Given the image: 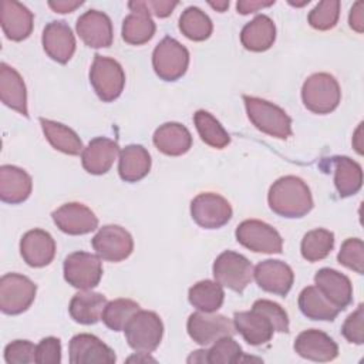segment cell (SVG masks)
Listing matches in <instances>:
<instances>
[{
  "label": "cell",
  "mask_w": 364,
  "mask_h": 364,
  "mask_svg": "<svg viewBox=\"0 0 364 364\" xmlns=\"http://www.w3.org/2000/svg\"><path fill=\"white\" fill-rule=\"evenodd\" d=\"M215 280L236 293H242L253 279V266L247 257L233 250L220 253L213 262Z\"/></svg>",
  "instance_id": "52a82bcc"
},
{
  "label": "cell",
  "mask_w": 364,
  "mask_h": 364,
  "mask_svg": "<svg viewBox=\"0 0 364 364\" xmlns=\"http://www.w3.org/2000/svg\"><path fill=\"white\" fill-rule=\"evenodd\" d=\"M53 220L57 228L67 235H87L98 228V218L85 205L80 202L64 203L53 213Z\"/></svg>",
  "instance_id": "5bb4252c"
},
{
  "label": "cell",
  "mask_w": 364,
  "mask_h": 364,
  "mask_svg": "<svg viewBox=\"0 0 364 364\" xmlns=\"http://www.w3.org/2000/svg\"><path fill=\"white\" fill-rule=\"evenodd\" d=\"M274 4V0H270V1H260V0H240L237 1L236 4V9H237V13L240 14H249V13H255L260 9H264V7H270Z\"/></svg>",
  "instance_id": "681fc988"
},
{
  "label": "cell",
  "mask_w": 364,
  "mask_h": 364,
  "mask_svg": "<svg viewBox=\"0 0 364 364\" xmlns=\"http://www.w3.org/2000/svg\"><path fill=\"white\" fill-rule=\"evenodd\" d=\"M90 82L100 100L111 102L121 95L125 85V74L117 60L95 54L90 68Z\"/></svg>",
  "instance_id": "5b68a950"
},
{
  "label": "cell",
  "mask_w": 364,
  "mask_h": 364,
  "mask_svg": "<svg viewBox=\"0 0 364 364\" xmlns=\"http://www.w3.org/2000/svg\"><path fill=\"white\" fill-rule=\"evenodd\" d=\"M316 287L337 309L344 310L353 301V284L350 279L338 270L323 267L314 274Z\"/></svg>",
  "instance_id": "cb8c5ba5"
},
{
  "label": "cell",
  "mask_w": 364,
  "mask_h": 364,
  "mask_svg": "<svg viewBox=\"0 0 364 364\" xmlns=\"http://www.w3.org/2000/svg\"><path fill=\"white\" fill-rule=\"evenodd\" d=\"M36 363L38 364L61 363V343L57 337H46L36 346Z\"/></svg>",
  "instance_id": "bcb514c9"
},
{
  "label": "cell",
  "mask_w": 364,
  "mask_h": 364,
  "mask_svg": "<svg viewBox=\"0 0 364 364\" xmlns=\"http://www.w3.org/2000/svg\"><path fill=\"white\" fill-rule=\"evenodd\" d=\"M276 40V26L266 14L256 16L252 21L246 23L240 31L242 46L255 53L269 50Z\"/></svg>",
  "instance_id": "f1b7e54d"
},
{
  "label": "cell",
  "mask_w": 364,
  "mask_h": 364,
  "mask_svg": "<svg viewBox=\"0 0 364 364\" xmlns=\"http://www.w3.org/2000/svg\"><path fill=\"white\" fill-rule=\"evenodd\" d=\"M334 185L341 198L355 195L363 185V169L360 164L348 156L333 158Z\"/></svg>",
  "instance_id": "d6a6232c"
},
{
  "label": "cell",
  "mask_w": 364,
  "mask_h": 364,
  "mask_svg": "<svg viewBox=\"0 0 364 364\" xmlns=\"http://www.w3.org/2000/svg\"><path fill=\"white\" fill-rule=\"evenodd\" d=\"M125 338L128 346L136 353H152L161 343L164 324L155 311L138 310L127 323Z\"/></svg>",
  "instance_id": "277c9868"
},
{
  "label": "cell",
  "mask_w": 364,
  "mask_h": 364,
  "mask_svg": "<svg viewBox=\"0 0 364 364\" xmlns=\"http://www.w3.org/2000/svg\"><path fill=\"white\" fill-rule=\"evenodd\" d=\"M189 51L178 40L164 37L152 53V67L155 74L164 81H176L188 70Z\"/></svg>",
  "instance_id": "8992f818"
},
{
  "label": "cell",
  "mask_w": 364,
  "mask_h": 364,
  "mask_svg": "<svg viewBox=\"0 0 364 364\" xmlns=\"http://www.w3.org/2000/svg\"><path fill=\"white\" fill-rule=\"evenodd\" d=\"M340 264L354 270L358 274L364 273V243L358 237L346 239L337 255Z\"/></svg>",
  "instance_id": "b9f144b4"
},
{
  "label": "cell",
  "mask_w": 364,
  "mask_h": 364,
  "mask_svg": "<svg viewBox=\"0 0 364 364\" xmlns=\"http://www.w3.org/2000/svg\"><path fill=\"white\" fill-rule=\"evenodd\" d=\"M188 299L189 303L199 311L213 313L223 304V286L219 284L216 280H200L189 289Z\"/></svg>",
  "instance_id": "e575fe53"
},
{
  "label": "cell",
  "mask_w": 364,
  "mask_h": 364,
  "mask_svg": "<svg viewBox=\"0 0 364 364\" xmlns=\"http://www.w3.org/2000/svg\"><path fill=\"white\" fill-rule=\"evenodd\" d=\"M156 149L169 156L186 154L192 146V135L189 129L179 122H165L152 136Z\"/></svg>",
  "instance_id": "4316f807"
},
{
  "label": "cell",
  "mask_w": 364,
  "mask_h": 364,
  "mask_svg": "<svg viewBox=\"0 0 364 364\" xmlns=\"http://www.w3.org/2000/svg\"><path fill=\"white\" fill-rule=\"evenodd\" d=\"M0 98L4 105L28 117L26 84L18 71L6 63L0 64Z\"/></svg>",
  "instance_id": "83f0119b"
},
{
  "label": "cell",
  "mask_w": 364,
  "mask_h": 364,
  "mask_svg": "<svg viewBox=\"0 0 364 364\" xmlns=\"http://www.w3.org/2000/svg\"><path fill=\"white\" fill-rule=\"evenodd\" d=\"M232 206L223 196L213 192H203L191 202V216L203 229H218L232 218Z\"/></svg>",
  "instance_id": "7c38bea8"
},
{
  "label": "cell",
  "mask_w": 364,
  "mask_h": 364,
  "mask_svg": "<svg viewBox=\"0 0 364 364\" xmlns=\"http://www.w3.org/2000/svg\"><path fill=\"white\" fill-rule=\"evenodd\" d=\"M363 124H360L358 125V128H357V131H355V135H354V141H353V145H354V148H355V151L361 155L363 154V144H361V129H363V127H361Z\"/></svg>",
  "instance_id": "f5cc1de1"
},
{
  "label": "cell",
  "mask_w": 364,
  "mask_h": 364,
  "mask_svg": "<svg viewBox=\"0 0 364 364\" xmlns=\"http://www.w3.org/2000/svg\"><path fill=\"white\" fill-rule=\"evenodd\" d=\"M107 303L104 294L81 290L73 296L68 311L71 318L80 324H95L101 320Z\"/></svg>",
  "instance_id": "f546056e"
},
{
  "label": "cell",
  "mask_w": 364,
  "mask_h": 364,
  "mask_svg": "<svg viewBox=\"0 0 364 364\" xmlns=\"http://www.w3.org/2000/svg\"><path fill=\"white\" fill-rule=\"evenodd\" d=\"M33 189L31 176L16 165H3L0 168V198L6 203L17 205L30 196Z\"/></svg>",
  "instance_id": "484cf974"
},
{
  "label": "cell",
  "mask_w": 364,
  "mask_h": 364,
  "mask_svg": "<svg viewBox=\"0 0 364 364\" xmlns=\"http://www.w3.org/2000/svg\"><path fill=\"white\" fill-rule=\"evenodd\" d=\"M270 209L283 218H303L313 209V196L306 182L297 176L279 178L269 189Z\"/></svg>",
  "instance_id": "6da1fadb"
},
{
  "label": "cell",
  "mask_w": 364,
  "mask_h": 364,
  "mask_svg": "<svg viewBox=\"0 0 364 364\" xmlns=\"http://www.w3.org/2000/svg\"><path fill=\"white\" fill-rule=\"evenodd\" d=\"M20 253L23 260L31 267H44L55 256V242L53 236L43 229L26 232L20 240Z\"/></svg>",
  "instance_id": "44dd1931"
},
{
  "label": "cell",
  "mask_w": 364,
  "mask_h": 364,
  "mask_svg": "<svg viewBox=\"0 0 364 364\" xmlns=\"http://www.w3.org/2000/svg\"><path fill=\"white\" fill-rule=\"evenodd\" d=\"M237 242L256 253H282L283 239L280 233L266 222L246 219L236 228Z\"/></svg>",
  "instance_id": "9c48e42d"
},
{
  "label": "cell",
  "mask_w": 364,
  "mask_h": 364,
  "mask_svg": "<svg viewBox=\"0 0 364 364\" xmlns=\"http://www.w3.org/2000/svg\"><path fill=\"white\" fill-rule=\"evenodd\" d=\"M4 360L7 364L36 363V346L28 340H14L4 348Z\"/></svg>",
  "instance_id": "7bdbcfd3"
},
{
  "label": "cell",
  "mask_w": 364,
  "mask_h": 364,
  "mask_svg": "<svg viewBox=\"0 0 364 364\" xmlns=\"http://www.w3.org/2000/svg\"><path fill=\"white\" fill-rule=\"evenodd\" d=\"M300 311L311 320L333 321L341 311L333 303H330L326 296L316 287L307 286L299 294Z\"/></svg>",
  "instance_id": "1f68e13d"
},
{
  "label": "cell",
  "mask_w": 364,
  "mask_h": 364,
  "mask_svg": "<svg viewBox=\"0 0 364 364\" xmlns=\"http://www.w3.org/2000/svg\"><path fill=\"white\" fill-rule=\"evenodd\" d=\"M236 331L242 334L245 341L250 346H262L272 340L274 326L270 318L256 307L249 311H239L233 316Z\"/></svg>",
  "instance_id": "7402d4cb"
},
{
  "label": "cell",
  "mask_w": 364,
  "mask_h": 364,
  "mask_svg": "<svg viewBox=\"0 0 364 364\" xmlns=\"http://www.w3.org/2000/svg\"><path fill=\"white\" fill-rule=\"evenodd\" d=\"M334 247V233L327 229H313L303 236L300 250L307 262L326 259Z\"/></svg>",
  "instance_id": "74e56055"
},
{
  "label": "cell",
  "mask_w": 364,
  "mask_h": 364,
  "mask_svg": "<svg viewBox=\"0 0 364 364\" xmlns=\"http://www.w3.org/2000/svg\"><path fill=\"white\" fill-rule=\"evenodd\" d=\"M341 334L348 343L363 344L364 343V306L358 307L344 320L341 326Z\"/></svg>",
  "instance_id": "ee69618b"
},
{
  "label": "cell",
  "mask_w": 364,
  "mask_h": 364,
  "mask_svg": "<svg viewBox=\"0 0 364 364\" xmlns=\"http://www.w3.org/2000/svg\"><path fill=\"white\" fill-rule=\"evenodd\" d=\"M340 17L338 0H323L309 13V24L320 31L333 28Z\"/></svg>",
  "instance_id": "ab89813d"
},
{
  "label": "cell",
  "mask_w": 364,
  "mask_h": 364,
  "mask_svg": "<svg viewBox=\"0 0 364 364\" xmlns=\"http://www.w3.org/2000/svg\"><path fill=\"white\" fill-rule=\"evenodd\" d=\"M95 253L107 262H121L129 257L134 250V240L128 230L118 225L100 228L91 240Z\"/></svg>",
  "instance_id": "4fadbf2b"
},
{
  "label": "cell",
  "mask_w": 364,
  "mask_h": 364,
  "mask_svg": "<svg viewBox=\"0 0 364 364\" xmlns=\"http://www.w3.org/2000/svg\"><path fill=\"white\" fill-rule=\"evenodd\" d=\"M128 7L131 13L122 21V38L132 46L148 43L156 30L151 14L142 7L139 0L129 1Z\"/></svg>",
  "instance_id": "d4e9b609"
},
{
  "label": "cell",
  "mask_w": 364,
  "mask_h": 364,
  "mask_svg": "<svg viewBox=\"0 0 364 364\" xmlns=\"http://www.w3.org/2000/svg\"><path fill=\"white\" fill-rule=\"evenodd\" d=\"M188 363H208V350H196L193 351L188 360Z\"/></svg>",
  "instance_id": "816d5d0a"
},
{
  "label": "cell",
  "mask_w": 364,
  "mask_h": 364,
  "mask_svg": "<svg viewBox=\"0 0 364 364\" xmlns=\"http://www.w3.org/2000/svg\"><path fill=\"white\" fill-rule=\"evenodd\" d=\"M179 30L192 41H203L210 37L213 24L205 11L191 6L185 9L179 17Z\"/></svg>",
  "instance_id": "8d00e7d4"
},
{
  "label": "cell",
  "mask_w": 364,
  "mask_h": 364,
  "mask_svg": "<svg viewBox=\"0 0 364 364\" xmlns=\"http://www.w3.org/2000/svg\"><path fill=\"white\" fill-rule=\"evenodd\" d=\"M84 1L81 0H55V1H48V6L55 11V13H71L80 6H82Z\"/></svg>",
  "instance_id": "f907efd6"
},
{
  "label": "cell",
  "mask_w": 364,
  "mask_h": 364,
  "mask_svg": "<svg viewBox=\"0 0 364 364\" xmlns=\"http://www.w3.org/2000/svg\"><path fill=\"white\" fill-rule=\"evenodd\" d=\"M243 351L242 347L232 336L222 337L215 341L212 348L208 350L209 364H235L240 361Z\"/></svg>",
  "instance_id": "60d3db41"
},
{
  "label": "cell",
  "mask_w": 364,
  "mask_h": 364,
  "mask_svg": "<svg viewBox=\"0 0 364 364\" xmlns=\"http://www.w3.org/2000/svg\"><path fill=\"white\" fill-rule=\"evenodd\" d=\"M40 125L47 141L54 149L67 155H80L82 152V142L71 128L46 118H40Z\"/></svg>",
  "instance_id": "836d02e7"
},
{
  "label": "cell",
  "mask_w": 364,
  "mask_h": 364,
  "mask_svg": "<svg viewBox=\"0 0 364 364\" xmlns=\"http://www.w3.org/2000/svg\"><path fill=\"white\" fill-rule=\"evenodd\" d=\"M348 23L354 31L357 33L364 31V3L363 1L354 3L348 16Z\"/></svg>",
  "instance_id": "c3c4849f"
},
{
  "label": "cell",
  "mask_w": 364,
  "mask_h": 364,
  "mask_svg": "<svg viewBox=\"0 0 364 364\" xmlns=\"http://www.w3.org/2000/svg\"><path fill=\"white\" fill-rule=\"evenodd\" d=\"M141 3H142V7L149 14H154L159 18L168 17L173 11V9L178 6V1H168V0H148Z\"/></svg>",
  "instance_id": "7dc6e473"
},
{
  "label": "cell",
  "mask_w": 364,
  "mask_h": 364,
  "mask_svg": "<svg viewBox=\"0 0 364 364\" xmlns=\"http://www.w3.org/2000/svg\"><path fill=\"white\" fill-rule=\"evenodd\" d=\"M253 277L262 290L277 296H286L294 282L291 267L287 263L274 259L257 263L253 269Z\"/></svg>",
  "instance_id": "2e32d148"
},
{
  "label": "cell",
  "mask_w": 364,
  "mask_h": 364,
  "mask_svg": "<svg viewBox=\"0 0 364 364\" xmlns=\"http://www.w3.org/2000/svg\"><path fill=\"white\" fill-rule=\"evenodd\" d=\"M41 43L47 55L60 64L68 63L75 51V37L65 21L48 23L43 30Z\"/></svg>",
  "instance_id": "d6986e66"
},
{
  "label": "cell",
  "mask_w": 364,
  "mask_h": 364,
  "mask_svg": "<svg viewBox=\"0 0 364 364\" xmlns=\"http://www.w3.org/2000/svg\"><path fill=\"white\" fill-rule=\"evenodd\" d=\"M141 310L139 304L131 299H115L107 303L101 320L114 331H124L129 318Z\"/></svg>",
  "instance_id": "f35d334b"
},
{
  "label": "cell",
  "mask_w": 364,
  "mask_h": 364,
  "mask_svg": "<svg viewBox=\"0 0 364 364\" xmlns=\"http://www.w3.org/2000/svg\"><path fill=\"white\" fill-rule=\"evenodd\" d=\"M102 277V264L98 255L88 252L70 253L64 260V279L80 290H91Z\"/></svg>",
  "instance_id": "30bf717a"
},
{
  "label": "cell",
  "mask_w": 364,
  "mask_h": 364,
  "mask_svg": "<svg viewBox=\"0 0 364 364\" xmlns=\"http://www.w3.org/2000/svg\"><path fill=\"white\" fill-rule=\"evenodd\" d=\"M209 6L222 13L229 7V1H226V0H223V1H209Z\"/></svg>",
  "instance_id": "db71d44e"
},
{
  "label": "cell",
  "mask_w": 364,
  "mask_h": 364,
  "mask_svg": "<svg viewBox=\"0 0 364 364\" xmlns=\"http://www.w3.org/2000/svg\"><path fill=\"white\" fill-rule=\"evenodd\" d=\"M68 351L71 364H112L117 360L111 347L88 333L74 336L70 340Z\"/></svg>",
  "instance_id": "9a60e30c"
},
{
  "label": "cell",
  "mask_w": 364,
  "mask_h": 364,
  "mask_svg": "<svg viewBox=\"0 0 364 364\" xmlns=\"http://www.w3.org/2000/svg\"><path fill=\"white\" fill-rule=\"evenodd\" d=\"M33 21L34 16L24 4L16 0H3L0 3V24L9 40H26L33 31Z\"/></svg>",
  "instance_id": "ffe728a7"
},
{
  "label": "cell",
  "mask_w": 364,
  "mask_h": 364,
  "mask_svg": "<svg viewBox=\"0 0 364 364\" xmlns=\"http://www.w3.org/2000/svg\"><path fill=\"white\" fill-rule=\"evenodd\" d=\"M149 169L151 155L142 145L131 144L119 152L118 173L122 181L138 182L148 175Z\"/></svg>",
  "instance_id": "4dcf8cb0"
},
{
  "label": "cell",
  "mask_w": 364,
  "mask_h": 364,
  "mask_svg": "<svg viewBox=\"0 0 364 364\" xmlns=\"http://www.w3.org/2000/svg\"><path fill=\"white\" fill-rule=\"evenodd\" d=\"M118 154L119 146L115 141L105 136H97L82 149L81 164L88 173L102 175L111 169Z\"/></svg>",
  "instance_id": "603a6c76"
},
{
  "label": "cell",
  "mask_w": 364,
  "mask_h": 364,
  "mask_svg": "<svg viewBox=\"0 0 364 364\" xmlns=\"http://www.w3.org/2000/svg\"><path fill=\"white\" fill-rule=\"evenodd\" d=\"M37 286L31 279L18 273H7L0 279V309L4 314L16 316L26 311L36 299Z\"/></svg>",
  "instance_id": "ba28073f"
},
{
  "label": "cell",
  "mask_w": 364,
  "mask_h": 364,
  "mask_svg": "<svg viewBox=\"0 0 364 364\" xmlns=\"http://www.w3.org/2000/svg\"><path fill=\"white\" fill-rule=\"evenodd\" d=\"M75 30L84 44L91 48H104L112 44V23L102 11L88 10L81 14L77 18Z\"/></svg>",
  "instance_id": "e0dca14e"
},
{
  "label": "cell",
  "mask_w": 364,
  "mask_h": 364,
  "mask_svg": "<svg viewBox=\"0 0 364 364\" xmlns=\"http://www.w3.org/2000/svg\"><path fill=\"white\" fill-rule=\"evenodd\" d=\"M193 122L200 139L216 149H222L230 142V135L220 125V122L208 111L199 109L193 115Z\"/></svg>",
  "instance_id": "d590c367"
},
{
  "label": "cell",
  "mask_w": 364,
  "mask_h": 364,
  "mask_svg": "<svg viewBox=\"0 0 364 364\" xmlns=\"http://www.w3.org/2000/svg\"><path fill=\"white\" fill-rule=\"evenodd\" d=\"M252 307L259 309L270 318V321L274 326V331L289 333V317L280 304H277L272 300H267V299H259L253 303Z\"/></svg>",
  "instance_id": "f6af8a7d"
},
{
  "label": "cell",
  "mask_w": 364,
  "mask_h": 364,
  "mask_svg": "<svg viewBox=\"0 0 364 364\" xmlns=\"http://www.w3.org/2000/svg\"><path fill=\"white\" fill-rule=\"evenodd\" d=\"M301 100L309 111L314 114H328L338 107L341 90L331 74L316 73L303 82Z\"/></svg>",
  "instance_id": "3957f363"
},
{
  "label": "cell",
  "mask_w": 364,
  "mask_h": 364,
  "mask_svg": "<svg viewBox=\"0 0 364 364\" xmlns=\"http://www.w3.org/2000/svg\"><path fill=\"white\" fill-rule=\"evenodd\" d=\"M243 102L250 122L259 131L279 139H286L291 135V118L284 109L273 102L250 95H243Z\"/></svg>",
  "instance_id": "7a4b0ae2"
},
{
  "label": "cell",
  "mask_w": 364,
  "mask_h": 364,
  "mask_svg": "<svg viewBox=\"0 0 364 364\" xmlns=\"http://www.w3.org/2000/svg\"><path fill=\"white\" fill-rule=\"evenodd\" d=\"M294 351L306 360L326 363L333 361L338 355V346L324 331L310 328L296 337Z\"/></svg>",
  "instance_id": "ac0fdd59"
},
{
  "label": "cell",
  "mask_w": 364,
  "mask_h": 364,
  "mask_svg": "<svg viewBox=\"0 0 364 364\" xmlns=\"http://www.w3.org/2000/svg\"><path fill=\"white\" fill-rule=\"evenodd\" d=\"M186 328L189 337L203 347L215 343L222 337L233 336L236 333L233 321L226 316L218 314L215 311L208 313L199 310L189 316Z\"/></svg>",
  "instance_id": "8fae6325"
}]
</instances>
